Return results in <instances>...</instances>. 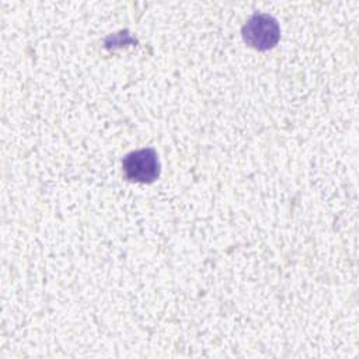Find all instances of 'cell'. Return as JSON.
<instances>
[{"instance_id":"cell-2","label":"cell","mask_w":359,"mask_h":359,"mask_svg":"<svg viewBox=\"0 0 359 359\" xmlns=\"http://www.w3.org/2000/svg\"><path fill=\"white\" fill-rule=\"evenodd\" d=\"M125 177L133 182H153L160 174V163L153 149H140L126 154L122 160Z\"/></svg>"},{"instance_id":"cell-1","label":"cell","mask_w":359,"mask_h":359,"mask_svg":"<svg viewBox=\"0 0 359 359\" xmlns=\"http://www.w3.org/2000/svg\"><path fill=\"white\" fill-rule=\"evenodd\" d=\"M241 32L244 41L258 50L273 48L280 36L278 21L265 13H257L251 15L244 24Z\"/></svg>"}]
</instances>
